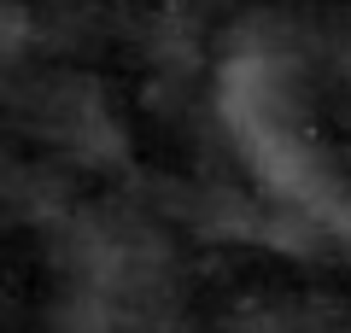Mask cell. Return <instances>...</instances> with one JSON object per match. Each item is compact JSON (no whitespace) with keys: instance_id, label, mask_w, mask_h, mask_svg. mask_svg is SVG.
<instances>
[{"instance_id":"cell-1","label":"cell","mask_w":351,"mask_h":333,"mask_svg":"<svg viewBox=\"0 0 351 333\" xmlns=\"http://www.w3.org/2000/svg\"><path fill=\"white\" fill-rule=\"evenodd\" d=\"M217 117L252 182L281 210H293L299 228L351 246V175L316 140L304 76L287 53L269 41H246L228 53L217 71Z\"/></svg>"},{"instance_id":"cell-2","label":"cell","mask_w":351,"mask_h":333,"mask_svg":"<svg viewBox=\"0 0 351 333\" xmlns=\"http://www.w3.org/2000/svg\"><path fill=\"white\" fill-rule=\"evenodd\" d=\"M24 47H29V18H24V6H6V0H0V64H12Z\"/></svg>"}]
</instances>
